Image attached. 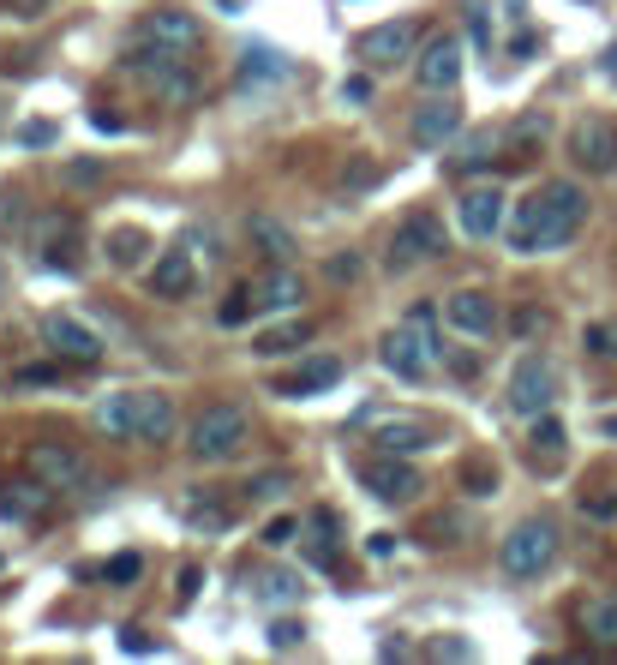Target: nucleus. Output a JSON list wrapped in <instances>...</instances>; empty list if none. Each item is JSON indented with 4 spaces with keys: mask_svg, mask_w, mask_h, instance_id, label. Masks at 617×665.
I'll return each mask as SVG.
<instances>
[{
    "mask_svg": "<svg viewBox=\"0 0 617 665\" xmlns=\"http://www.w3.org/2000/svg\"><path fill=\"white\" fill-rule=\"evenodd\" d=\"M90 126H96V132H120L126 120H120V114H108V108H96V114H90Z\"/></svg>",
    "mask_w": 617,
    "mask_h": 665,
    "instance_id": "de8ad7c7",
    "label": "nucleus"
},
{
    "mask_svg": "<svg viewBox=\"0 0 617 665\" xmlns=\"http://www.w3.org/2000/svg\"><path fill=\"white\" fill-rule=\"evenodd\" d=\"M300 540H306V558L318 570H336V522H330V510L300 516Z\"/></svg>",
    "mask_w": 617,
    "mask_h": 665,
    "instance_id": "5701e85b",
    "label": "nucleus"
},
{
    "mask_svg": "<svg viewBox=\"0 0 617 665\" xmlns=\"http://www.w3.org/2000/svg\"><path fill=\"white\" fill-rule=\"evenodd\" d=\"M192 282H198V270H192V252H180V246L150 264V294H156V300H186Z\"/></svg>",
    "mask_w": 617,
    "mask_h": 665,
    "instance_id": "a211bd4d",
    "label": "nucleus"
},
{
    "mask_svg": "<svg viewBox=\"0 0 617 665\" xmlns=\"http://www.w3.org/2000/svg\"><path fill=\"white\" fill-rule=\"evenodd\" d=\"M246 234H252V246H258V252L270 258V264H288V258L300 252V240H294V228H288V222H276L270 210H258V216L246 222Z\"/></svg>",
    "mask_w": 617,
    "mask_h": 665,
    "instance_id": "aec40b11",
    "label": "nucleus"
},
{
    "mask_svg": "<svg viewBox=\"0 0 617 665\" xmlns=\"http://www.w3.org/2000/svg\"><path fill=\"white\" fill-rule=\"evenodd\" d=\"M288 72H294V60L282 48H270V42H252L240 54V84H282Z\"/></svg>",
    "mask_w": 617,
    "mask_h": 665,
    "instance_id": "412c9836",
    "label": "nucleus"
},
{
    "mask_svg": "<svg viewBox=\"0 0 617 665\" xmlns=\"http://www.w3.org/2000/svg\"><path fill=\"white\" fill-rule=\"evenodd\" d=\"M450 252V228L438 210H408L390 234V270H414V264H432Z\"/></svg>",
    "mask_w": 617,
    "mask_h": 665,
    "instance_id": "39448f33",
    "label": "nucleus"
},
{
    "mask_svg": "<svg viewBox=\"0 0 617 665\" xmlns=\"http://www.w3.org/2000/svg\"><path fill=\"white\" fill-rule=\"evenodd\" d=\"M456 132H462V102H456L450 90H432V102L414 108V120H408V138H414L420 150H444Z\"/></svg>",
    "mask_w": 617,
    "mask_h": 665,
    "instance_id": "1a4fd4ad",
    "label": "nucleus"
},
{
    "mask_svg": "<svg viewBox=\"0 0 617 665\" xmlns=\"http://www.w3.org/2000/svg\"><path fill=\"white\" fill-rule=\"evenodd\" d=\"M198 582H204V570H198V564H186V570H180V600H192V594H198Z\"/></svg>",
    "mask_w": 617,
    "mask_h": 665,
    "instance_id": "c03bdc74",
    "label": "nucleus"
},
{
    "mask_svg": "<svg viewBox=\"0 0 617 665\" xmlns=\"http://www.w3.org/2000/svg\"><path fill=\"white\" fill-rule=\"evenodd\" d=\"M306 336H312V324H306V318H288V324H276V330H258L252 354L276 360V354H294V348H306Z\"/></svg>",
    "mask_w": 617,
    "mask_h": 665,
    "instance_id": "bb28decb",
    "label": "nucleus"
},
{
    "mask_svg": "<svg viewBox=\"0 0 617 665\" xmlns=\"http://www.w3.org/2000/svg\"><path fill=\"white\" fill-rule=\"evenodd\" d=\"M582 510H588V516H600V522H612V516H617V498H588Z\"/></svg>",
    "mask_w": 617,
    "mask_h": 665,
    "instance_id": "49530a36",
    "label": "nucleus"
},
{
    "mask_svg": "<svg viewBox=\"0 0 617 665\" xmlns=\"http://www.w3.org/2000/svg\"><path fill=\"white\" fill-rule=\"evenodd\" d=\"M42 342H48L60 360H72V366H90V360H102V342H96V330H90V324H78L72 312H48V318H42Z\"/></svg>",
    "mask_w": 617,
    "mask_h": 665,
    "instance_id": "9b49d317",
    "label": "nucleus"
},
{
    "mask_svg": "<svg viewBox=\"0 0 617 665\" xmlns=\"http://www.w3.org/2000/svg\"><path fill=\"white\" fill-rule=\"evenodd\" d=\"M186 522H192L198 534H222V528H228V510H222V504H192Z\"/></svg>",
    "mask_w": 617,
    "mask_h": 665,
    "instance_id": "473e14b6",
    "label": "nucleus"
},
{
    "mask_svg": "<svg viewBox=\"0 0 617 665\" xmlns=\"http://www.w3.org/2000/svg\"><path fill=\"white\" fill-rule=\"evenodd\" d=\"M48 492H54V486H42V480H24V486H12V498H6V510H12L18 522H30V516H42V504H48Z\"/></svg>",
    "mask_w": 617,
    "mask_h": 665,
    "instance_id": "c756f323",
    "label": "nucleus"
},
{
    "mask_svg": "<svg viewBox=\"0 0 617 665\" xmlns=\"http://www.w3.org/2000/svg\"><path fill=\"white\" fill-rule=\"evenodd\" d=\"M252 594H258L264 606H288V600H300V576H294V570H258V576H252Z\"/></svg>",
    "mask_w": 617,
    "mask_h": 665,
    "instance_id": "cd10ccee",
    "label": "nucleus"
},
{
    "mask_svg": "<svg viewBox=\"0 0 617 665\" xmlns=\"http://www.w3.org/2000/svg\"><path fill=\"white\" fill-rule=\"evenodd\" d=\"M132 414H138V390H114L96 402V432L108 438H132Z\"/></svg>",
    "mask_w": 617,
    "mask_h": 665,
    "instance_id": "393cba45",
    "label": "nucleus"
},
{
    "mask_svg": "<svg viewBox=\"0 0 617 665\" xmlns=\"http://www.w3.org/2000/svg\"><path fill=\"white\" fill-rule=\"evenodd\" d=\"M582 636H588L594 648H612L617 654V594H600V600L582 606Z\"/></svg>",
    "mask_w": 617,
    "mask_h": 665,
    "instance_id": "b1692460",
    "label": "nucleus"
},
{
    "mask_svg": "<svg viewBox=\"0 0 617 665\" xmlns=\"http://www.w3.org/2000/svg\"><path fill=\"white\" fill-rule=\"evenodd\" d=\"M342 378V360H330V354H318V360H306L288 384H282V396H318V390H330Z\"/></svg>",
    "mask_w": 617,
    "mask_h": 665,
    "instance_id": "a878e982",
    "label": "nucleus"
},
{
    "mask_svg": "<svg viewBox=\"0 0 617 665\" xmlns=\"http://www.w3.org/2000/svg\"><path fill=\"white\" fill-rule=\"evenodd\" d=\"M552 402H558V366L546 354H528L510 378V408L522 420H540V414H552Z\"/></svg>",
    "mask_w": 617,
    "mask_h": 665,
    "instance_id": "423d86ee",
    "label": "nucleus"
},
{
    "mask_svg": "<svg viewBox=\"0 0 617 665\" xmlns=\"http://www.w3.org/2000/svg\"><path fill=\"white\" fill-rule=\"evenodd\" d=\"M468 24H474V42H480V48H492V12H486V6H474V12H468Z\"/></svg>",
    "mask_w": 617,
    "mask_h": 665,
    "instance_id": "58836bf2",
    "label": "nucleus"
},
{
    "mask_svg": "<svg viewBox=\"0 0 617 665\" xmlns=\"http://www.w3.org/2000/svg\"><path fill=\"white\" fill-rule=\"evenodd\" d=\"M288 486H294V480H288V474H258V480H252V486H246V492H252V498H258V504H270V498H282V492H288Z\"/></svg>",
    "mask_w": 617,
    "mask_h": 665,
    "instance_id": "72a5a7b5",
    "label": "nucleus"
},
{
    "mask_svg": "<svg viewBox=\"0 0 617 665\" xmlns=\"http://www.w3.org/2000/svg\"><path fill=\"white\" fill-rule=\"evenodd\" d=\"M246 438H252L246 408H240V402H210V408L192 420L186 450H192L198 462H228V456H240V444H246Z\"/></svg>",
    "mask_w": 617,
    "mask_h": 665,
    "instance_id": "7ed1b4c3",
    "label": "nucleus"
},
{
    "mask_svg": "<svg viewBox=\"0 0 617 665\" xmlns=\"http://www.w3.org/2000/svg\"><path fill=\"white\" fill-rule=\"evenodd\" d=\"M66 180H78V186H90V180H102V168H96V162H66Z\"/></svg>",
    "mask_w": 617,
    "mask_h": 665,
    "instance_id": "79ce46f5",
    "label": "nucleus"
},
{
    "mask_svg": "<svg viewBox=\"0 0 617 665\" xmlns=\"http://www.w3.org/2000/svg\"><path fill=\"white\" fill-rule=\"evenodd\" d=\"M216 6H222V12H240V0H216Z\"/></svg>",
    "mask_w": 617,
    "mask_h": 665,
    "instance_id": "603ef678",
    "label": "nucleus"
},
{
    "mask_svg": "<svg viewBox=\"0 0 617 665\" xmlns=\"http://www.w3.org/2000/svg\"><path fill=\"white\" fill-rule=\"evenodd\" d=\"M414 42H420V24H414V18H390V24H372V30L360 36V60L384 72V66L408 60V54H414Z\"/></svg>",
    "mask_w": 617,
    "mask_h": 665,
    "instance_id": "9d476101",
    "label": "nucleus"
},
{
    "mask_svg": "<svg viewBox=\"0 0 617 665\" xmlns=\"http://www.w3.org/2000/svg\"><path fill=\"white\" fill-rule=\"evenodd\" d=\"M612 342H617L612 330H600V324H594V330H588V348H594V354H617Z\"/></svg>",
    "mask_w": 617,
    "mask_h": 665,
    "instance_id": "a18cd8bd",
    "label": "nucleus"
},
{
    "mask_svg": "<svg viewBox=\"0 0 617 665\" xmlns=\"http://www.w3.org/2000/svg\"><path fill=\"white\" fill-rule=\"evenodd\" d=\"M432 318H438L432 300H420V306L384 336V354H378V360H384L402 384H426V378L438 372V360H444V336L432 330Z\"/></svg>",
    "mask_w": 617,
    "mask_h": 665,
    "instance_id": "f03ea898",
    "label": "nucleus"
},
{
    "mask_svg": "<svg viewBox=\"0 0 617 665\" xmlns=\"http://www.w3.org/2000/svg\"><path fill=\"white\" fill-rule=\"evenodd\" d=\"M372 96V78H342V102H366Z\"/></svg>",
    "mask_w": 617,
    "mask_h": 665,
    "instance_id": "a19ab883",
    "label": "nucleus"
},
{
    "mask_svg": "<svg viewBox=\"0 0 617 665\" xmlns=\"http://www.w3.org/2000/svg\"><path fill=\"white\" fill-rule=\"evenodd\" d=\"M138 570H144V564H138L132 552H120V558L108 564V582H138Z\"/></svg>",
    "mask_w": 617,
    "mask_h": 665,
    "instance_id": "4c0bfd02",
    "label": "nucleus"
},
{
    "mask_svg": "<svg viewBox=\"0 0 617 665\" xmlns=\"http://www.w3.org/2000/svg\"><path fill=\"white\" fill-rule=\"evenodd\" d=\"M324 270H330V282H354V276H360L366 264H360V252H336V258H330Z\"/></svg>",
    "mask_w": 617,
    "mask_h": 665,
    "instance_id": "f704fd0d",
    "label": "nucleus"
},
{
    "mask_svg": "<svg viewBox=\"0 0 617 665\" xmlns=\"http://www.w3.org/2000/svg\"><path fill=\"white\" fill-rule=\"evenodd\" d=\"M588 222V192L576 180H546L540 192H528L516 204V222H510V246L522 258H540V252H558L582 234Z\"/></svg>",
    "mask_w": 617,
    "mask_h": 665,
    "instance_id": "f257e3e1",
    "label": "nucleus"
},
{
    "mask_svg": "<svg viewBox=\"0 0 617 665\" xmlns=\"http://www.w3.org/2000/svg\"><path fill=\"white\" fill-rule=\"evenodd\" d=\"M294 534H300V516H276V522L264 528V546H288Z\"/></svg>",
    "mask_w": 617,
    "mask_h": 665,
    "instance_id": "e433bc0d",
    "label": "nucleus"
},
{
    "mask_svg": "<svg viewBox=\"0 0 617 665\" xmlns=\"http://www.w3.org/2000/svg\"><path fill=\"white\" fill-rule=\"evenodd\" d=\"M300 300H306V276L288 264H270L252 288V312H300Z\"/></svg>",
    "mask_w": 617,
    "mask_h": 665,
    "instance_id": "2eb2a0df",
    "label": "nucleus"
},
{
    "mask_svg": "<svg viewBox=\"0 0 617 665\" xmlns=\"http://www.w3.org/2000/svg\"><path fill=\"white\" fill-rule=\"evenodd\" d=\"M504 228V192L498 186H468L462 192V234L468 240H492Z\"/></svg>",
    "mask_w": 617,
    "mask_h": 665,
    "instance_id": "dca6fc26",
    "label": "nucleus"
},
{
    "mask_svg": "<svg viewBox=\"0 0 617 665\" xmlns=\"http://www.w3.org/2000/svg\"><path fill=\"white\" fill-rule=\"evenodd\" d=\"M360 486H366L372 498H384V504H414V498L426 492L420 468H414L408 456H390V450H378V456L360 468Z\"/></svg>",
    "mask_w": 617,
    "mask_h": 665,
    "instance_id": "0eeeda50",
    "label": "nucleus"
},
{
    "mask_svg": "<svg viewBox=\"0 0 617 665\" xmlns=\"http://www.w3.org/2000/svg\"><path fill=\"white\" fill-rule=\"evenodd\" d=\"M528 444H534V462H546V468H552V462L564 456V444H570V438H564V420H558V414H540Z\"/></svg>",
    "mask_w": 617,
    "mask_h": 665,
    "instance_id": "c85d7f7f",
    "label": "nucleus"
},
{
    "mask_svg": "<svg viewBox=\"0 0 617 665\" xmlns=\"http://www.w3.org/2000/svg\"><path fill=\"white\" fill-rule=\"evenodd\" d=\"M438 660H474V648L468 642H438Z\"/></svg>",
    "mask_w": 617,
    "mask_h": 665,
    "instance_id": "8fccbe9b",
    "label": "nucleus"
},
{
    "mask_svg": "<svg viewBox=\"0 0 617 665\" xmlns=\"http://www.w3.org/2000/svg\"><path fill=\"white\" fill-rule=\"evenodd\" d=\"M306 642V624H294V618H276L270 624V654H294Z\"/></svg>",
    "mask_w": 617,
    "mask_h": 665,
    "instance_id": "2f4dec72",
    "label": "nucleus"
},
{
    "mask_svg": "<svg viewBox=\"0 0 617 665\" xmlns=\"http://www.w3.org/2000/svg\"><path fill=\"white\" fill-rule=\"evenodd\" d=\"M390 546H396L390 534H372V540H366V552H372V558H390Z\"/></svg>",
    "mask_w": 617,
    "mask_h": 665,
    "instance_id": "3c124183",
    "label": "nucleus"
},
{
    "mask_svg": "<svg viewBox=\"0 0 617 665\" xmlns=\"http://www.w3.org/2000/svg\"><path fill=\"white\" fill-rule=\"evenodd\" d=\"M6 384H12V390H42V384H54V372H48V366H24V372H12Z\"/></svg>",
    "mask_w": 617,
    "mask_h": 665,
    "instance_id": "c9c22d12",
    "label": "nucleus"
},
{
    "mask_svg": "<svg viewBox=\"0 0 617 665\" xmlns=\"http://www.w3.org/2000/svg\"><path fill=\"white\" fill-rule=\"evenodd\" d=\"M552 558H558V522H546V516L516 522V528L504 534V546H498V564H504L516 582H528V576L552 570Z\"/></svg>",
    "mask_w": 617,
    "mask_h": 665,
    "instance_id": "20e7f679",
    "label": "nucleus"
},
{
    "mask_svg": "<svg viewBox=\"0 0 617 665\" xmlns=\"http://www.w3.org/2000/svg\"><path fill=\"white\" fill-rule=\"evenodd\" d=\"M570 162L588 168V174H612L617 168V120L582 114V120L570 126Z\"/></svg>",
    "mask_w": 617,
    "mask_h": 665,
    "instance_id": "6e6552de",
    "label": "nucleus"
},
{
    "mask_svg": "<svg viewBox=\"0 0 617 665\" xmlns=\"http://www.w3.org/2000/svg\"><path fill=\"white\" fill-rule=\"evenodd\" d=\"M108 252H114V264H120V270H132V264L150 252V240H144L138 228H120V234H108Z\"/></svg>",
    "mask_w": 617,
    "mask_h": 665,
    "instance_id": "7c9ffc66",
    "label": "nucleus"
},
{
    "mask_svg": "<svg viewBox=\"0 0 617 665\" xmlns=\"http://www.w3.org/2000/svg\"><path fill=\"white\" fill-rule=\"evenodd\" d=\"M246 300H252V288L228 294V306H222V324H246Z\"/></svg>",
    "mask_w": 617,
    "mask_h": 665,
    "instance_id": "ea45409f",
    "label": "nucleus"
},
{
    "mask_svg": "<svg viewBox=\"0 0 617 665\" xmlns=\"http://www.w3.org/2000/svg\"><path fill=\"white\" fill-rule=\"evenodd\" d=\"M168 438H174V396H144V390H138L132 444H168Z\"/></svg>",
    "mask_w": 617,
    "mask_h": 665,
    "instance_id": "6ab92c4d",
    "label": "nucleus"
},
{
    "mask_svg": "<svg viewBox=\"0 0 617 665\" xmlns=\"http://www.w3.org/2000/svg\"><path fill=\"white\" fill-rule=\"evenodd\" d=\"M144 36L162 42V48H174V54H192V48H198V24H192L186 12H150V18H144Z\"/></svg>",
    "mask_w": 617,
    "mask_h": 665,
    "instance_id": "4be33fe9",
    "label": "nucleus"
},
{
    "mask_svg": "<svg viewBox=\"0 0 617 665\" xmlns=\"http://www.w3.org/2000/svg\"><path fill=\"white\" fill-rule=\"evenodd\" d=\"M120 648H126V654H156V642H150L144 630H126V636H120Z\"/></svg>",
    "mask_w": 617,
    "mask_h": 665,
    "instance_id": "37998d69",
    "label": "nucleus"
},
{
    "mask_svg": "<svg viewBox=\"0 0 617 665\" xmlns=\"http://www.w3.org/2000/svg\"><path fill=\"white\" fill-rule=\"evenodd\" d=\"M378 450H390V456H420V450H432L438 444V426L432 420H414V414H396V420H384L378 426V438H372Z\"/></svg>",
    "mask_w": 617,
    "mask_h": 665,
    "instance_id": "f3484780",
    "label": "nucleus"
},
{
    "mask_svg": "<svg viewBox=\"0 0 617 665\" xmlns=\"http://www.w3.org/2000/svg\"><path fill=\"white\" fill-rule=\"evenodd\" d=\"M444 318H450L462 336H498V324H504L498 300H492V294H480V288H456V294L444 300Z\"/></svg>",
    "mask_w": 617,
    "mask_h": 665,
    "instance_id": "ddd939ff",
    "label": "nucleus"
},
{
    "mask_svg": "<svg viewBox=\"0 0 617 665\" xmlns=\"http://www.w3.org/2000/svg\"><path fill=\"white\" fill-rule=\"evenodd\" d=\"M18 138H24V144H48V138H54V126H42V120H30V126H24Z\"/></svg>",
    "mask_w": 617,
    "mask_h": 665,
    "instance_id": "09e8293b",
    "label": "nucleus"
},
{
    "mask_svg": "<svg viewBox=\"0 0 617 665\" xmlns=\"http://www.w3.org/2000/svg\"><path fill=\"white\" fill-rule=\"evenodd\" d=\"M30 474H36L42 486H54V492H78V486H90L84 456L66 450V444H30Z\"/></svg>",
    "mask_w": 617,
    "mask_h": 665,
    "instance_id": "f8f14e48",
    "label": "nucleus"
},
{
    "mask_svg": "<svg viewBox=\"0 0 617 665\" xmlns=\"http://www.w3.org/2000/svg\"><path fill=\"white\" fill-rule=\"evenodd\" d=\"M414 78L426 90H456V78H462V36H432L426 54L414 60Z\"/></svg>",
    "mask_w": 617,
    "mask_h": 665,
    "instance_id": "4468645a",
    "label": "nucleus"
}]
</instances>
